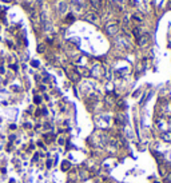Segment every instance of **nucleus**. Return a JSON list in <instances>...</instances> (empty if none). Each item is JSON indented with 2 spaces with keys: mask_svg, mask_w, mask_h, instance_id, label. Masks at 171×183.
<instances>
[{
  "mask_svg": "<svg viewBox=\"0 0 171 183\" xmlns=\"http://www.w3.org/2000/svg\"><path fill=\"white\" fill-rule=\"evenodd\" d=\"M132 32H134V35H135L136 40H138V39L140 38V30H139L138 27H135V28H134V31H132Z\"/></svg>",
  "mask_w": 171,
  "mask_h": 183,
  "instance_id": "nucleus-6",
  "label": "nucleus"
},
{
  "mask_svg": "<svg viewBox=\"0 0 171 183\" xmlns=\"http://www.w3.org/2000/svg\"><path fill=\"white\" fill-rule=\"evenodd\" d=\"M35 103H37V104L40 103V98L39 96H35Z\"/></svg>",
  "mask_w": 171,
  "mask_h": 183,
  "instance_id": "nucleus-10",
  "label": "nucleus"
},
{
  "mask_svg": "<svg viewBox=\"0 0 171 183\" xmlns=\"http://www.w3.org/2000/svg\"><path fill=\"white\" fill-rule=\"evenodd\" d=\"M160 139L163 142H167V143H171V131H163L160 134Z\"/></svg>",
  "mask_w": 171,
  "mask_h": 183,
  "instance_id": "nucleus-2",
  "label": "nucleus"
},
{
  "mask_svg": "<svg viewBox=\"0 0 171 183\" xmlns=\"http://www.w3.org/2000/svg\"><path fill=\"white\" fill-rule=\"evenodd\" d=\"M155 183H158V182H155Z\"/></svg>",
  "mask_w": 171,
  "mask_h": 183,
  "instance_id": "nucleus-12",
  "label": "nucleus"
},
{
  "mask_svg": "<svg viewBox=\"0 0 171 183\" xmlns=\"http://www.w3.org/2000/svg\"><path fill=\"white\" fill-rule=\"evenodd\" d=\"M138 43H139V46H142V47H143V46H146V44L147 43H148V36H140V38H139L138 39Z\"/></svg>",
  "mask_w": 171,
  "mask_h": 183,
  "instance_id": "nucleus-4",
  "label": "nucleus"
},
{
  "mask_svg": "<svg viewBox=\"0 0 171 183\" xmlns=\"http://www.w3.org/2000/svg\"><path fill=\"white\" fill-rule=\"evenodd\" d=\"M87 19H88V20H92V22H95V20H96V17H95V15H88V16H87Z\"/></svg>",
  "mask_w": 171,
  "mask_h": 183,
  "instance_id": "nucleus-8",
  "label": "nucleus"
},
{
  "mask_svg": "<svg viewBox=\"0 0 171 183\" xmlns=\"http://www.w3.org/2000/svg\"><path fill=\"white\" fill-rule=\"evenodd\" d=\"M106 32L108 34V35H111V36L116 35V32H118V26H116V24H108V26L106 27Z\"/></svg>",
  "mask_w": 171,
  "mask_h": 183,
  "instance_id": "nucleus-1",
  "label": "nucleus"
},
{
  "mask_svg": "<svg viewBox=\"0 0 171 183\" xmlns=\"http://www.w3.org/2000/svg\"><path fill=\"white\" fill-rule=\"evenodd\" d=\"M154 156H155V159L158 160V163L159 164H162L163 160H164V156H163L160 152H158V151H154Z\"/></svg>",
  "mask_w": 171,
  "mask_h": 183,
  "instance_id": "nucleus-3",
  "label": "nucleus"
},
{
  "mask_svg": "<svg viewBox=\"0 0 171 183\" xmlns=\"http://www.w3.org/2000/svg\"><path fill=\"white\" fill-rule=\"evenodd\" d=\"M37 51H39V52H43V51H44V46H43V44H40L39 48H37Z\"/></svg>",
  "mask_w": 171,
  "mask_h": 183,
  "instance_id": "nucleus-9",
  "label": "nucleus"
},
{
  "mask_svg": "<svg viewBox=\"0 0 171 183\" xmlns=\"http://www.w3.org/2000/svg\"><path fill=\"white\" fill-rule=\"evenodd\" d=\"M47 167H48V168L51 167V160H48V162H47Z\"/></svg>",
  "mask_w": 171,
  "mask_h": 183,
  "instance_id": "nucleus-11",
  "label": "nucleus"
},
{
  "mask_svg": "<svg viewBox=\"0 0 171 183\" xmlns=\"http://www.w3.org/2000/svg\"><path fill=\"white\" fill-rule=\"evenodd\" d=\"M69 166H71V164H69V162L64 160L63 163H61V170H63V171H67V170L69 168Z\"/></svg>",
  "mask_w": 171,
  "mask_h": 183,
  "instance_id": "nucleus-5",
  "label": "nucleus"
},
{
  "mask_svg": "<svg viewBox=\"0 0 171 183\" xmlns=\"http://www.w3.org/2000/svg\"><path fill=\"white\" fill-rule=\"evenodd\" d=\"M164 183H171V172L164 175Z\"/></svg>",
  "mask_w": 171,
  "mask_h": 183,
  "instance_id": "nucleus-7",
  "label": "nucleus"
}]
</instances>
